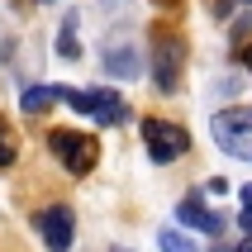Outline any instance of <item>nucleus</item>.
I'll return each instance as SVG.
<instances>
[{"mask_svg": "<svg viewBox=\"0 0 252 252\" xmlns=\"http://www.w3.org/2000/svg\"><path fill=\"white\" fill-rule=\"evenodd\" d=\"M210 138L219 143L228 157L252 162V105H233V110L210 114Z\"/></svg>", "mask_w": 252, "mask_h": 252, "instance_id": "1", "label": "nucleus"}, {"mask_svg": "<svg viewBox=\"0 0 252 252\" xmlns=\"http://www.w3.org/2000/svg\"><path fill=\"white\" fill-rule=\"evenodd\" d=\"M62 91V105H71L76 114H91L95 124H124L128 119V105L124 95H114V91H105V86H95V91H76V86H57Z\"/></svg>", "mask_w": 252, "mask_h": 252, "instance_id": "2", "label": "nucleus"}, {"mask_svg": "<svg viewBox=\"0 0 252 252\" xmlns=\"http://www.w3.org/2000/svg\"><path fill=\"white\" fill-rule=\"evenodd\" d=\"M143 143H148V157H153L157 167L176 162V157L190 148L186 128H181V124H167V119H143Z\"/></svg>", "mask_w": 252, "mask_h": 252, "instance_id": "3", "label": "nucleus"}, {"mask_svg": "<svg viewBox=\"0 0 252 252\" xmlns=\"http://www.w3.org/2000/svg\"><path fill=\"white\" fill-rule=\"evenodd\" d=\"M48 148L62 157V167H67L71 176H86V171L95 167V143L86 138V133H76V128H53Z\"/></svg>", "mask_w": 252, "mask_h": 252, "instance_id": "4", "label": "nucleus"}, {"mask_svg": "<svg viewBox=\"0 0 252 252\" xmlns=\"http://www.w3.org/2000/svg\"><path fill=\"white\" fill-rule=\"evenodd\" d=\"M38 233L48 243V252H71V238H76V214L67 205H48L38 214Z\"/></svg>", "mask_w": 252, "mask_h": 252, "instance_id": "5", "label": "nucleus"}, {"mask_svg": "<svg viewBox=\"0 0 252 252\" xmlns=\"http://www.w3.org/2000/svg\"><path fill=\"white\" fill-rule=\"evenodd\" d=\"M181 38H162L157 43V57H153V81L157 91L167 95V91H176V81H181Z\"/></svg>", "mask_w": 252, "mask_h": 252, "instance_id": "6", "label": "nucleus"}, {"mask_svg": "<svg viewBox=\"0 0 252 252\" xmlns=\"http://www.w3.org/2000/svg\"><path fill=\"white\" fill-rule=\"evenodd\" d=\"M100 62H105V71H110L114 81H133V76L143 71V53L133 48V43H110Z\"/></svg>", "mask_w": 252, "mask_h": 252, "instance_id": "7", "label": "nucleus"}, {"mask_svg": "<svg viewBox=\"0 0 252 252\" xmlns=\"http://www.w3.org/2000/svg\"><path fill=\"white\" fill-rule=\"evenodd\" d=\"M176 219H181V224H190V228H200V233H210V238L224 228V224H219V214L200 205V195H186L181 205H176Z\"/></svg>", "mask_w": 252, "mask_h": 252, "instance_id": "8", "label": "nucleus"}, {"mask_svg": "<svg viewBox=\"0 0 252 252\" xmlns=\"http://www.w3.org/2000/svg\"><path fill=\"white\" fill-rule=\"evenodd\" d=\"M57 100H62L57 86H29L24 95H19V110H24V114H43L48 105H57Z\"/></svg>", "mask_w": 252, "mask_h": 252, "instance_id": "9", "label": "nucleus"}, {"mask_svg": "<svg viewBox=\"0 0 252 252\" xmlns=\"http://www.w3.org/2000/svg\"><path fill=\"white\" fill-rule=\"evenodd\" d=\"M57 57H62V62H76V57H81V43H76V14H62V29H57Z\"/></svg>", "mask_w": 252, "mask_h": 252, "instance_id": "10", "label": "nucleus"}, {"mask_svg": "<svg viewBox=\"0 0 252 252\" xmlns=\"http://www.w3.org/2000/svg\"><path fill=\"white\" fill-rule=\"evenodd\" d=\"M157 248L162 252H200L195 243L186 238V233H176V228H162V233H157Z\"/></svg>", "mask_w": 252, "mask_h": 252, "instance_id": "11", "label": "nucleus"}, {"mask_svg": "<svg viewBox=\"0 0 252 252\" xmlns=\"http://www.w3.org/2000/svg\"><path fill=\"white\" fill-rule=\"evenodd\" d=\"M238 205H243V210H238V224H243V233L252 238V186H243V190H238Z\"/></svg>", "mask_w": 252, "mask_h": 252, "instance_id": "12", "label": "nucleus"}, {"mask_svg": "<svg viewBox=\"0 0 252 252\" xmlns=\"http://www.w3.org/2000/svg\"><path fill=\"white\" fill-rule=\"evenodd\" d=\"M14 157H19L14 153V138H10V128L0 124V167H14Z\"/></svg>", "mask_w": 252, "mask_h": 252, "instance_id": "13", "label": "nucleus"}, {"mask_svg": "<svg viewBox=\"0 0 252 252\" xmlns=\"http://www.w3.org/2000/svg\"><path fill=\"white\" fill-rule=\"evenodd\" d=\"M238 62H243V67L252 71V43H248V48H243V53H238Z\"/></svg>", "mask_w": 252, "mask_h": 252, "instance_id": "14", "label": "nucleus"}, {"mask_svg": "<svg viewBox=\"0 0 252 252\" xmlns=\"http://www.w3.org/2000/svg\"><path fill=\"white\" fill-rule=\"evenodd\" d=\"M233 252H252V238H243V243H238V248H233Z\"/></svg>", "mask_w": 252, "mask_h": 252, "instance_id": "15", "label": "nucleus"}]
</instances>
